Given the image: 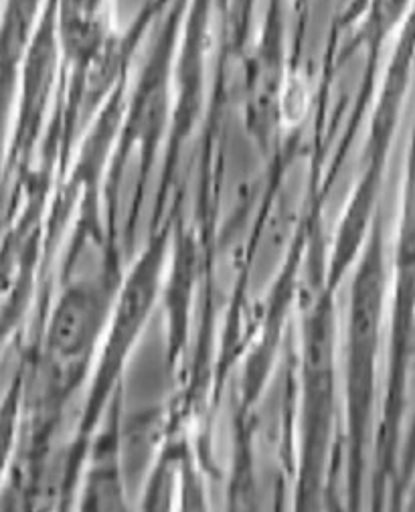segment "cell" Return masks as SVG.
Returning a JSON list of instances; mask_svg holds the SVG:
<instances>
[{"label":"cell","instance_id":"6da1fadb","mask_svg":"<svg viewBox=\"0 0 415 512\" xmlns=\"http://www.w3.org/2000/svg\"><path fill=\"white\" fill-rule=\"evenodd\" d=\"M88 320H90V308L81 298H69L55 320V345L63 353H75L88 332Z\"/></svg>","mask_w":415,"mask_h":512}]
</instances>
